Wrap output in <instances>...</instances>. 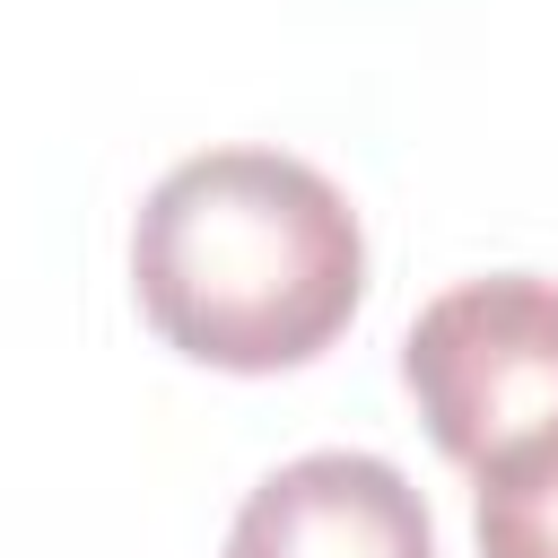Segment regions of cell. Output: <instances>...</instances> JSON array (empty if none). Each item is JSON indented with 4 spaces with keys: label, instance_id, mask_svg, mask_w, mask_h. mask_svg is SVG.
Here are the masks:
<instances>
[{
    "label": "cell",
    "instance_id": "4",
    "mask_svg": "<svg viewBox=\"0 0 558 558\" xmlns=\"http://www.w3.org/2000/svg\"><path fill=\"white\" fill-rule=\"evenodd\" d=\"M471 480H480V506H471L480 558H558V427L523 436Z\"/></svg>",
    "mask_w": 558,
    "mask_h": 558
},
{
    "label": "cell",
    "instance_id": "3",
    "mask_svg": "<svg viewBox=\"0 0 558 558\" xmlns=\"http://www.w3.org/2000/svg\"><path fill=\"white\" fill-rule=\"evenodd\" d=\"M227 558H436V523L384 453H296L235 506Z\"/></svg>",
    "mask_w": 558,
    "mask_h": 558
},
{
    "label": "cell",
    "instance_id": "2",
    "mask_svg": "<svg viewBox=\"0 0 558 558\" xmlns=\"http://www.w3.org/2000/svg\"><path fill=\"white\" fill-rule=\"evenodd\" d=\"M401 384L445 462L480 471L523 436L558 427V279L497 270L418 305L401 340Z\"/></svg>",
    "mask_w": 558,
    "mask_h": 558
},
{
    "label": "cell",
    "instance_id": "1",
    "mask_svg": "<svg viewBox=\"0 0 558 558\" xmlns=\"http://www.w3.org/2000/svg\"><path fill=\"white\" fill-rule=\"evenodd\" d=\"M131 296L192 366L279 375L349 331L366 235L323 166L288 148H201L140 201Z\"/></svg>",
    "mask_w": 558,
    "mask_h": 558
}]
</instances>
